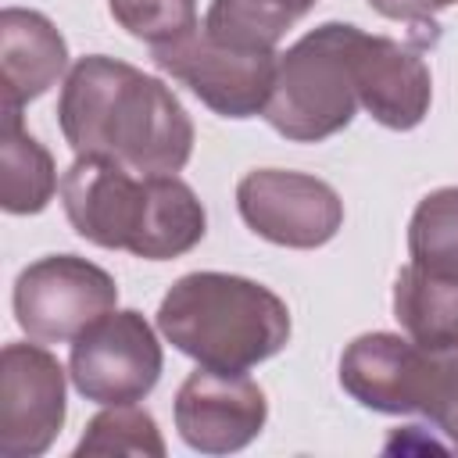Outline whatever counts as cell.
<instances>
[{
	"mask_svg": "<svg viewBox=\"0 0 458 458\" xmlns=\"http://www.w3.org/2000/svg\"><path fill=\"white\" fill-rule=\"evenodd\" d=\"M57 125L75 157H104L136 175H179L193 154V122L172 86L107 54L68 68Z\"/></svg>",
	"mask_w": 458,
	"mask_h": 458,
	"instance_id": "6da1fadb",
	"label": "cell"
},
{
	"mask_svg": "<svg viewBox=\"0 0 458 458\" xmlns=\"http://www.w3.org/2000/svg\"><path fill=\"white\" fill-rule=\"evenodd\" d=\"M68 225L93 247L172 261L208 233V211L179 175H136L104 157H75L61 175Z\"/></svg>",
	"mask_w": 458,
	"mask_h": 458,
	"instance_id": "7a4b0ae2",
	"label": "cell"
},
{
	"mask_svg": "<svg viewBox=\"0 0 458 458\" xmlns=\"http://www.w3.org/2000/svg\"><path fill=\"white\" fill-rule=\"evenodd\" d=\"M157 333L218 372H247L290 344V308L258 279L186 272L157 304Z\"/></svg>",
	"mask_w": 458,
	"mask_h": 458,
	"instance_id": "3957f363",
	"label": "cell"
},
{
	"mask_svg": "<svg viewBox=\"0 0 458 458\" xmlns=\"http://www.w3.org/2000/svg\"><path fill=\"white\" fill-rule=\"evenodd\" d=\"M358 25L326 21L279 54L272 97L261 118L290 143H322L344 132L358 114L351 68Z\"/></svg>",
	"mask_w": 458,
	"mask_h": 458,
	"instance_id": "277c9868",
	"label": "cell"
},
{
	"mask_svg": "<svg viewBox=\"0 0 458 458\" xmlns=\"http://www.w3.org/2000/svg\"><path fill=\"white\" fill-rule=\"evenodd\" d=\"M114 304V276L79 254H47L25 265L11 290L14 322L39 344H72Z\"/></svg>",
	"mask_w": 458,
	"mask_h": 458,
	"instance_id": "5b68a950",
	"label": "cell"
},
{
	"mask_svg": "<svg viewBox=\"0 0 458 458\" xmlns=\"http://www.w3.org/2000/svg\"><path fill=\"white\" fill-rule=\"evenodd\" d=\"M150 57L165 75L182 82L204 107L236 122L265 111L279 64L276 50L222 43L204 25H197L193 32L168 47H154Z\"/></svg>",
	"mask_w": 458,
	"mask_h": 458,
	"instance_id": "8992f818",
	"label": "cell"
},
{
	"mask_svg": "<svg viewBox=\"0 0 458 458\" xmlns=\"http://www.w3.org/2000/svg\"><path fill=\"white\" fill-rule=\"evenodd\" d=\"M165 369L161 340L136 308H114L86 326L68 351L72 386L93 404L143 401Z\"/></svg>",
	"mask_w": 458,
	"mask_h": 458,
	"instance_id": "52a82bcc",
	"label": "cell"
},
{
	"mask_svg": "<svg viewBox=\"0 0 458 458\" xmlns=\"http://www.w3.org/2000/svg\"><path fill=\"white\" fill-rule=\"evenodd\" d=\"M236 211L243 225L293 250H315L344 229L340 193L308 172L290 168H254L236 182Z\"/></svg>",
	"mask_w": 458,
	"mask_h": 458,
	"instance_id": "ba28073f",
	"label": "cell"
},
{
	"mask_svg": "<svg viewBox=\"0 0 458 458\" xmlns=\"http://www.w3.org/2000/svg\"><path fill=\"white\" fill-rule=\"evenodd\" d=\"M68 415L61 361L39 344H4L0 351V454L39 458L57 440Z\"/></svg>",
	"mask_w": 458,
	"mask_h": 458,
	"instance_id": "9c48e42d",
	"label": "cell"
},
{
	"mask_svg": "<svg viewBox=\"0 0 458 458\" xmlns=\"http://www.w3.org/2000/svg\"><path fill=\"white\" fill-rule=\"evenodd\" d=\"M175 429L200 454H233L261 437L268 419L265 390L247 372L197 365L175 394Z\"/></svg>",
	"mask_w": 458,
	"mask_h": 458,
	"instance_id": "30bf717a",
	"label": "cell"
},
{
	"mask_svg": "<svg viewBox=\"0 0 458 458\" xmlns=\"http://www.w3.org/2000/svg\"><path fill=\"white\" fill-rule=\"evenodd\" d=\"M354 89L358 104L372 122L394 132H408L422 125L433 104V75L419 50L358 29L351 47Z\"/></svg>",
	"mask_w": 458,
	"mask_h": 458,
	"instance_id": "8fae6325",
	"label": "cell"
},
{
	"mask_svg": "<svg viewBox=\"0 0 458 458\" xmlns=\"http://www.w3.org/2000/svg\"><path fill=\"white\" fill-rule=\"evenodd\" d=\"M429 351L401 333H361L340 354V386L369 411L415 415L422 408Z\"/></svg>",
	"mask_w": 458,
	"mask_h": 458,
	"instance_id": "7c38bea8",
	"label": "cell"
},
{
	"mask_svg": "<svg viewBox=\"0 0 458 458\" xmlns=\"http://www.w3.org/2000/svg\"><path fill=\"white\" fill-rule=\"evenodd\" d=\"M68 68V43L57 25L29 7L0 11V111H21Z\"/></svg>",
	"mask_w": 458,
	"mask_h": 458,
	"instance_id": "4fadbf2b",
	"label": "cell"
},
{
	"mask_svg": "<svg viewBox=\"0 0 458 458\" xmlns=\"http://www.w3.org/2000/svg\"><path fill=\"white\" fill-rule=\"evenodd\" d=\"M394 318L422 351L458 344V283L408 261L394 279Z\"/></svg>",
	"mask_w": 458,
	"mask_h": 458,
	"instance_id": "5bb4252c",
	"label": "cell"
},
{
	"mask_svg": "<svg viewBox=\"0 0 458 458\" xmlns=\"http://www.w3.org/2000/svg\"><path fill=\"white\" fill-rule=\"evenodd\" d=\"M57 190L50 150L21 129V111H4L0 125V208L7 215H39Z\"/></svg>",
	"mask_w": 458,
	"mask_h": 458,
	"instance_id": "9a60e30c",
	"label": "cell"
},
{
	"mask_svg": "<svg viewBox=\"0 0 458 458\" xmlns=\"http://www.w3.org/2000/svg\"><path fill=\"white\" fill-rule=\"evenodd\" d=\"M318 0H211L204 29L233 47L276 50V43L315 7Z\"/></svg>",
	"mask_w": 458,
	"mask_h": 458,
	"instance_id": "2e32d148",
	"label": "cell"
},
{
	"mask_svg": "<svg viewBox=\"0 0 458 458\" xmlns=\"http://www.w3.org/2000/svg\"><path fill=\"white\" fill-rule=\"evenodd\" d=\"M408 254L415 265L454 276L458 268V186H440L426 193L408 222Z\"/></svg>",
	"mask_w": 458,
	"mask_h": 458,
	"instance_id": "e0dca14e",
	"label": "cell"
},
{
	"mask_svg": "<svg viewBox=\"0 0 458 458\" xmlns=\"http://www.w3.org/2000/svg\"><path fill=\"white\" fill-rule=\"evenodd\" d=\"M86 454H143L165 458V437L154 415L140 404H104L86 422V433L75 444V458Z\"/></svg>",
	"mask_w": 458,
	"mask_h": 458,
	"instance_id": "ac0fdd59",
	"label": "cell"
},
{
	"mask_svg": "<svg viewBox=\"0 0 458 458\" xmlns=\"http://www.w3.org/2000/svg\"><path fill=\"white\" fill-rule=\"evenodd\" d=\"M111 18L140 43L168 47L193 32L197 21V0H107Z\"/></svg>",
	"mask_w": 458,
	"mask_h": 458,
	"instance_id": "d6986e66",
	"label": "cell"
},
{
	"mask_svg": "<svg viewBox=\"0 0 458 458\" xmlns=\"http://www.w3.org/2000/svg\"><path fill=\"white\" fill-rule=\"evenodd\" d=\"M419 415H426L437 433L458 447V344L447 351H429V376Z\"/></svg>",
	"mask_w": 458,
	"mask_h": 458,
	"instance_id": "ffe728a7",
	"label": "cell"
},
{
	"mask_svg": "<svg viewBox=\"0 0 458 458\" xmlns=\"http://www.w3.org/2000/svg\"><path fill=\"white\" fill-rule=\"evenodd\" d=\"M369 4H372L376 14H383L390 21H408V25H429V29H437L433 18L444 7L458 4V0H369Z\"/></svg>",
	"mask_w": 458,
	"mask_h": 458,
	"instance_id": "44dd1931",
	"label": "cell"
},
{
	"mask_svg": "<svg viewBox=\"0 0 458 458\" xmlns=\"http://www.w3.org/2000/svg\"><path fill=\"white\" fill-rule=\"evenodd\" d=\"M451 279H454V283H458V268H454V276H451Z\"/></svg>",
	"mask_w": 458,
	"mask_h": 458,
	"instance_id": "7402d4cb",
	"label": "cell"
}]
</instances>
